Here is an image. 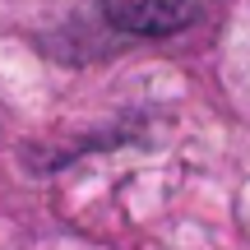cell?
Returning a JSON list of instances; mask_svg holds the SVG:
<instances>
[{"label":"cell","instance_id":"obj_1","mask_svg":"<svg viewBox=\"0 0 250 250\" xmlns=\"http://www.w3.org/2000/svg\"><path fill=\"white\" fill-rule=\"evenodd\" d=\"M107 23L134 37H167L195 23V0H102Z\"/></svg>","mask_w":250,"mask_h":250}]
</instances>
